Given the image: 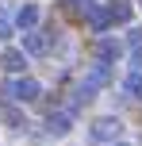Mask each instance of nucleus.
I'll return each mask as SVG.
<instances>
[{"label":"nucleus","mask_w":142,"mask_h":146,"mask_svg":"<svg viewBox=\"0 0 142 146\" xmlns=\"http://www.w3.org/2000/svg\"><path fill=\"white\" fill-rule=\"evenodd\" d=\"M4 123H8V127H15V131H19V127L27 123V119H23V111H19V108H12V104H4Z\"/></svg>","instance_id":"12"},{"label":"nucleus","mask_w":142,"mask_h":146,"mask_svg":"<svg viewBox=\"0 0 142 146\" xmlns=\"http://www.w3.org/2000/svg\"><path fill=\"white\" fill-rule=\"evenodd\" d=\"M127 46H131V54H142V27L127 31Z\"/></svg>","instance_id":"14"},{"label":"nucleus","mask_w":142,"mask_h":146,"mask_svg":"<svg viewBox=\"0 0 142 146\" xmlns=\"http://www.w3.org/2000/svg\"><path fill=\"white\" fill-rule=\"evenodd\" d=\"M96 54H100V62H115L123 54V42H115V38H100L96 42Z\"/></svg>","instance_id":"6"},{"label":"nucleus","mask_w":142,"mask_h":146,"mask_svg":"<svg viewBox=\"0 0 142 146\" xmlns=\"http://www.w3.org/2000/svg\"><path fill=\"white\" fill-rule=\"evenodd\" d=\"M123 88H127V96H142V73H127Z\"/></svg>","instance_id":"13"},{"label":"nucleus","mask_w":142,"mask_h":146,"mask_svg":"<svg viewBox=\"0 0 142 146\" xmlns=\"http://www.w3.org/2000/svg\"><path fill=\"white\" fill-rule=\"evenodd\" d=\"M92 4H96V0H61V8H65V15H73V19H85Z\"/></svg>","instance_id":"9"},{"label":"nucleus","mask_w":142,"mask_h":146,"mask_svg":"<svg viewBox=\"0 0 142 146\" xmlns=\"http://www.w3.org/2000/svg\"><path fill=\"white\" fill-rule=\"evenodd\" d=\"M15 35V23L8 19V12H0V38H12Z\"/></svg>","instance_id":"15"},{"label":"nucleus","mask_w":142,"mask_h":146,"mask_svg":"<svg viewBox=\"0 0 142 146\" xmlns=\"http://www.w3.org/2000/svg\"><path fill=\"white\" fill-rule=\"evenodd\" d=\"M85 19H89L92 31H108V23H112V19H108V12H104V8H96V4L89 8V15H85Z\"/></svg>","instance_id":"11"},{"label":"nucleus","mask_w":142,"mask_h":146,"mask_svg":"<svg viewBox=\"0 0 142 146\" xmlns=\"http://www.w3.org/2000/svg\"><path fill=\"white\" fill-rule=\"evenodd\" d=\"M46 50H50V42H46V35H42V31H35V27H27V31H23V54L38 58V54H46Z\"/></svg>","instance_id":"4"},{"label":"nucleus","mask_w":142,"mask_h":146,"mask_svg":"<svg viewBox=\"0 0 142 146\" xmlns=\"http://www.w3.org/2000/svg\"><path fill=\"white\" fill-rule=\"evenodd\" d=\"M0 66H4L8 73H23V69H27V54H23V50H4V54H0Z\"/></svg>","instance_id":"5"},{"label":"nucleus","mask_w":142,"mask_h":146,"mask_svg":"<svg viewBox=\"0 0 142 146\" xmlns=\"http://www.w3.org/2000/svg\"><path fill=\"white\" fill-rule=\"evenodd\" d=\"M89 135H92V142H115V139L123 135V123H119L115 115H100L96 123L89 127Z\"/></svg>","instance_id":"1"},{"label":"nucleus","mask_w":142,"mask_h":146,"mask_svg":"<svg viewBox=\"0 0 142 146\" xmlns=\"http://www.w3.org/2000/svg\"><path fill=\"white\" fill-rule=\"evenodd\" d=\"M131 73H142V54H131Z\"/></svg>","instance_id":"16"},{"label":"nucleus","mask_w":142,"mask_h":146,"mask_svg":"<svg viewBox=\"0 0 142 146\" xmlns=\"http://www.w3.org/2000/svg\"><path fill=\"white\" fill-rule=\"evenodd\" d=\"M85 81H89L92 88H104L108 81H112V69H108V62H96V66L89 69V77H85Z\"/></svg>","instance_id":"7"},{"label":"nucleus","mask_w":142,"mask_h":146,"mask_svg":"<svg viewBox=\"0 0 142 146\" xmlns=\"http://www.w3.org/2000/svg\"><path fill=\"white\" fill-rule=\"evenodd\" d=\"M104 12H108V19H112V23H127V19H131V4H127V0H112Z\"/></svg>","instance_id":"8"},{"label":"nucleus","mask_w":142,"mask_h":146,"mask_svg":"<svg viewBox=\"0 0 142 146\" xmlns=\"http://www.w3.org/2000/svg\"><path fill=\"white\" fill-rule=\"evenodd\" d=\"M35 23H38V8H35V4H23L19 15H15V27L27 31V27H35Z\"/></svg>","instance_id":"10"},{"label":"nucleus","mask_w":142,"mask_h":146,"mask_svg":"<svg viewBox=\"0 0 142 146\" xmlns=\"http://www.w3.org/2000/svg\"><path fill=\"white\" fill-rule=\"evenodd\" d=\"M8 92H12V96H15L19 104H31V100H38V92H42V85H38L35 77H23V73H19V77L12 81V88H8Z\"/></svg>","instance_id":"2"},{"label":"nucleus","mask_w":142,"mask_h":146,"mask_svg":"<svg viewBox=\"0 0 142 146\" xmlns=\"http://www.w3.org/2000/svg\"><path fill=\"white\" fill-rule=\"evenodd\" d=\"M46 131L54 135V139H65L69 131H73V111H50V119H46Z\"/></svg>","instance_id":"3"},{"label":"nucleus","mask_w":142,"mask_h":146,"mask_svg":"<svg viewBox=\"0 0 142 146\" xmlns=\"http://www.w3.org/2000/svg\"><path fill=\"white\" fill-rule=\"evenodd\" d=\"M112 146H131V142H119V139H115V142H112Z\"/></svg>","instance_id":"17"}]
</instances>
